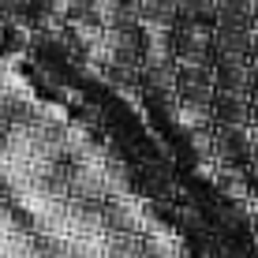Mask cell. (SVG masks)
<instances>
[{"label":"cell","instance_id":"6da1fadb","mask_svg":"<svg viewBox=\"0 0 258 258\" xmlns=\"http://www.w3.org/2000/svg\"><path fill=\"white\" fill-rule=\"evenodd\" d=\"M183 94L191 97V101H206L210 97V75L202 68H195V71H183Z\"/></svg>","mask_w":258,"mask_h":258},{"label":"cell","instance_id":"7a4b0ae2","mask_svg":"<svg viewBox=\"0 0 258 258\" xmlns=\"http://www.w3.org/2000/svg\"><path fill=\"white\" fill-rule=\"evenodd\" d=\"M217 109H221V120H225L228 127H239V123H243V105H239L236 94H228L225 101L217 105Z\"/></svg>","mask_w":258,"mask_h":258}]
</instances>
